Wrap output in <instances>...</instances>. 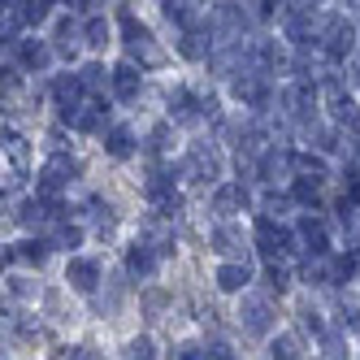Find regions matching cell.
Listing matches in <instances>:
<instances>
[{
	"mask_svg": "<svg viewBox=\"0 0 360 360\" xmlns=\"http://www.w3.org/2000/svg\"><path fill=\"white\" fill-rule=\"evenodd\" d=\"M79 174H83V165H79V161H70L65 152L48 157V161H44V169H39V195H57V191H61V187H70Z\"/></svg>",
	"mask_w": 360,
	"mask_h": 360,
	"instance_id": "6da1fadb",
	"label": "cell"
},
{
	"mask_svg": "<svg viewBox=\"0 0 360 360\" xmlns=\"http://www.w3.org/2000/svg\"><path fill=\"white\" fill-rule=\"evenodd\" d=\"M256 248H261L265 256H282V252L295 248V235L287 226H274L269 217H261V221H256Z\"/></svg>",
	"mask_w": 360,
	"mask_h": 360,
	"instance_id": "7a4b0ae2",
	"label": "cell"
},
{
	"mask_svg": "<svg viewBox=\"0 0 360 360\" xmlns=\"http://www.w3.org/2000/svg\"><path fill=\"white\" fill-rule=\"evenodd\" d=\"M321 48H326L330 61H343L352 48H356V31L347 27L343 18H330V22H326V39H321Z\"/></svg>",
	"mask_w": 360,
	"mask_h": 360,
	"instance_id": "3957f363",
	"label": "cell"
},
{
	"mask_svg": "<svg viewBox=\"0 0 360 360\" xmlns=\"http://www.w3.org/2000/svg\"><path fill=\"white\" fill-rule=\"evenodd\" d=\"M79 96H83V79H79V74H65V79L53 83V100H57V109H61V122L74 117V109H79Z\"/></svg>",
	"mask_w": 360,
	"mask_h": 360,
	"instance_id": "277c9868",
	"label": "cell"
},
{
	"mask_svg": "<svg viewBox=\"0 0 360 360\" xmlns=\"http://www.w3.org/2000/svg\"><path fill=\"white\" fill-rule=\"evenodd\" d=\"M65 282H70L79 295H91L96 282H100V265H96V261H83V256H74V261L65 265Z\"/></svg>",
	"mask_w": 360,
	"mask_h": 360,
	"instance_id": "5b68a950",
	"label": "cell"
},
{
	"mask_svg": "<svg viewBox=\"0 0 360 360\" xmlns=\"http://www.w3.org/2000/svg\"><path fill=\"white\" fill-rule=\"evenodd\" d=\"M248 187L243 183H226V187H217V195H213V209L221 213V217H235V213H243L248 209Z\"/></svg>",
	"mask_w": 360,
	"mask_h": 360,
	"instance_id": "8992f818",
	"label": "cell"
},
{
	"mask_svg": "<svg viewBox=\"0 0 360 360\" xmlns=\"http://www.w3.org/2000/svg\"><path fill=\"white\" fill-rule=\"evenodd\" d=\"M300 239H304V248L313 252V256H326L330 252V230H326V221L313 213V217H300Z\"/></svg>",
	"mask_w": 360,
	"mask_h": 360,
	"instance_id": "52a82bcc",
	"label": "cell"
},
{
	"mask_svg": "<svg viewBox=\"0 0 360 360\" xmlns=\"http://www.w3.org/2000/svg\"><path fill=\"white\" fill-rule=\"evenodd\" d=\"M187 169H191V178H200V183H209V178H217V174H221V157H217L213 148L195 143V148H191V161H187Z\"/></svg>",
	"mask_w": 360,
	"mask_h": 360,
	"instance_id": "ba28073f",
	"label": "cell"
},
{
	"mask_svg": "<svg viewBox=\"0 0 360 360\" xmlns=\"http://www.w3.org/2000/svg\"><path fill=\"white\" fill-rule=\"evenodd\" d=\"M243 330L248 334H269V326H274V308L265 304V300H243Z\"/></svg>",
	"mask_w": 360,
	"mask_h": 360,
	"instance_id": "9c48e42d",
	"label": "cell"
},
{
	"mask_svg": "<svg viewBox=\"0 0 360 360\" xmlns=\"http://www.w3.org/2000/svg\"><path fill=\"white\" fill-rule=\"evenodd\" d=\"M235 100H243V105H252V109H265L269 105V87L261 83V74H243V79H235Z\"/></svg>",
	"mask_w": 360,
	"mask_h": 360,
	"instance_id": "30bf717a",
	"label": "cell"
},
{
	"mask_svg": "<svg viewBox=\"0 0 360 360\" xmlns=\"http://www.w3.org/2000/svg\"><path fill=\"white\" fill-rule=\"evenodd\" d=\"M109 83H113V91H117V100H139V87H143V74L126 61V65H117L113 74H109Z\"/></svg>",
	"mask_w": 360,
	"mask_h": 360,
	"instance_id": "8fae6325",
	"label": "cell"
},
{
	"mask_svg": "<svg viewBox=\"0 0 360 360\" xmlns=\"http://www.w3.org/2000/svg\"><path fill=\"white\" fill-rule=\"evenodd\" d=\"M126 274L131 278H152L157 274V252H152V243H135L126 252Z\"/></svg>",
	"mask_w": 360,
	"mask_h": 360,
	"instance_id": "7c38bea8",
	"label": "cell"
},
{
	"mask_svg": "<svg viewBox=\"0 0 360 360\" xmlns=\"http://www.w3.org/2000/svg\"><path fill=\"white\" fill-rule=\"evenodd\" d=\"M0 148H5V157H9L13 174H18V178H27V169H31V148H27V139L9 131V135H5V143H0Z\"/></svg>",
	"mask_w": 360,
	"mask_h": 360,
	"instance_id": "4fadbf2b",
	"label": "cell"
},
{
	"mask_svg": "<svg viewBox=\"0 0 360 360\" xmlns=\"http://www.w3.org/2000/svg\"><path fill=\"white\" fill-rule=\"evenodd\" d=\"M105 152H109V157H117V161L135 157V131H131V126H113V131L105 135Z\"/></svg>",
	"mask_w": 360,
	"mask_h": 360,
	"instance_id": "5bb4252c",
	"label": "cell"
},
{
	"mask_svg": "<svg viewBox=\"0 0 360 360\" xmlns=\"http://www.w3.org/2000/svg\"><path fill=\"white\" fill-rule=\"evenodd\" d=\"M18 57L27 70H48V61H53V53H48L39 39H18Z\"/></svg>",
	"mask_w": 360,
	"mask_h": 360,
	"instance_id": "9a60e30c",
	"label": "cell"
},
{
	"mask_svg": "<svg viewBox=\"0 0 360 360\" xmlns=\"http://www.w3.org/2000/svg\"><path fill=\"white\" fill-rule=\"evenodd\" d=\"M248 282H252V269H248V265H235V261H230V265H221V269H217V287H221V291H230V295L243 291Z\"/></svg>",
	"mask_w": 360,
	"mask_h": 360,
	"instance_id": "2e32d148",
	"label": "cell"
},
{
	"mask_svg": "<svg viewBox=\"0 0 360 360\" xmlns=\"http://www.w3.org/2000/svg\"><path fill=\"white\" fill-rule=\"evenodd\" d=\"M13 256H18V261H27V265H44L48 261V243L44 239H27V243L13 248Z\"/></svg>",
	"mask_w": 360,
	"mask_h": 360,
	"instance_id": "e0dca14e",
	"label": "cell"
},
{
	"mask_svg": "<svg viewBox=\"0 0 360 360\" xmlns=\"http://www.w3.org/2000/svg\"><path fill=\"white\" fill-rule=\"evenodd\" d=\"M165 18L178 22V27H195V9H191V0H165Z\"/></svg>",
	"mask_w": 360,
	"mask_h": 360,
	"instance_id": "ac0fdd59",
	"label": "cell"
},
{
	"mask_svg": "<svg viewBox=\"0 0 360 360\" xmlns=\"http://www.w3.org/2000/svg\"><path fill=\"white\" fill-rule=\"evenodd\" d=\"M79 79H83V91H105V87H109V70L91 61V65H83Z\"/></svg>",
	"mask_w": 360,
	"mask_h": 360,
	"instance_id": "d6986e66",
	"label": "cell"
},
{
	"mask_svg": "<svg viewBox=\"0 0 360 360\" xmlns=\"http://www.w3.org/2000/svg\"><path fill=\"white\" fill-rule=\"evenodd\" d=\"M48 5H53V0H22V27H39V22L48 18Z\"/></svg>",
	"mask_w": 360,
	"mask_h": 360,
	"instance_id": "ffe728a7",
	"label": "cell"
},
{
	"mask_svg": "<svg viewBox=\"0 0 360 360\" xmlns=\"http://www.w3.org/2000/svg\"><path fill=\"white\" fill-rule=\"evenodd\" d=\"M178 53H183L187 61H200L204 53H209V44H204V35H195V31L187 27V35H183V39H178Z\"/></svg>",
	"mask_w": 360,
	"mask_h": 360,
	"instance_id": "44dd1931",
	"label": "cell"
},
{
	"mask_svg": "<svg viewBox=\"0 0 360 360\" xmlns=\"http://www.w3.org/2000/svg\"><path fill=\"white\" fill-rule=\"evenodd\" d=\"M317 183H321V178H295V187H291V195L300 200V204H308V209H317Z\"/></svg>",
	"mask_w": 360,
	"mask_h": 360,
	"instance_id": "7402d4cb",
	"label": "cell"
},
{
	"mask_svg": "<svg viewBox=\"0 0 360 360\" xmlns=\"http://www.w3.org/2000/svg\"><path fill=\"white\" fill-rule=\"evenodd\" d=\"M83 39H87L91 48H105V44H109V22H105V18H87Z\"/></svg>",
	"mask_w": 360,
	"mask_h": 360,
	"instance_id": "603a6c76",
	"label": "cell"
},
{
	"mask_svg": "<svg viewBox=\"0 0 360 360\" xmlns=\"http://www.w3.org/2000/svg\"><path fill=\"white\" fill-rule=\"evenodd\" d=\"M265 287L274 291V295H287V287H291V278H287V269H282V265H265Z\"/></svg>",
	"mask_w": 360,
	"mask_h": 360,
	"instance_id": "cb8c5ba5",
	"label": "cell"
},
{
	"mask_svg": "<svg viewBox=\"0 0 360 360\" xmlns=\"http://www.w3.org/2000/svg\"><path fill=\"white\" fill-rule=\"evenodd\" d=\"M22 91V74L13 65H0V96H18Z\"/></svg>",
	"mask_w": 360,
	"mask_h": 360,
	"instance_id": "d4e9b609",
	"label": "cell"
},
{
	"mask_svg": "<svg viewBox=\"0 0 360 360\" xmlns=\"http://www.w3.org/2000/svg\"><path fill=\"white\" fill-rule=\"evenodd\" d=\"M269 356H282V360H295V356H300V339H291V334H282V339H274Z\"/></svg>",
	"mask_w": 360,
	"mask_h": 360,
	"instance_id": "484cf974",
	"label": "cell"
},
{
	"mask_svg": "<svg viewBox=\"0 0 360 360\" xmlns=\"http://www.w3.org/2000/svg\"><path fill=\"white\" fill-rule=\"evenodd\" d=\"M209 243H213V252H221V256H230V252H235V235H230L226 226H217V230H213V235H209Z\"/></svg>",
	"mask_w": 360,
	"mask_h": 360,
	"instance_id": "4316f807",
	"label": "cell"
},
{
	"mask_svg": "<svg viewBox=\"0 0 360 360\" xmlns=\"http://www.w3.org/2000/svg\"><path fill=\"white\" fill-rule=\"evenodd\" d=\"M83 243V230L79 226H61L57 230V248H79Z\"/></svg>",
	"mask_w": 360,
	"mask_h": 360,
	"instance_id": "83f0119b",
	"label": "cell"
},
{
	"mask_svg": "<svg viewBox=\"0 0 360 360\" xmlns=\"http://www.w3.org/2000/svg\"><path fill=\"white\" fill-rule=\"evenodd\" d=\"M343 326H360V300L356 295H343Z\"/></svg>",
	"mask_w": 360,
	"mask_h": 360,
	"instance_id": "f1b7e54d",
	"label": "cell"
},
{
	"mask_svg": "<svg viewBox=\"0 0 360 360\" xmlns=\"http://www.w3.org/2000/svg\"><path fill=\"white\" fill-rule=\"evenodd\" d=\"M148 148H152V152H165V148H169V126H165V122L152 131V143H148Z\"/></svg>",
	"mask_w": 360,
	"mask_h": 360,
	"instance_id": "f546056e",
	"label": "cell"
},
{
	"mask_svg": "<svg viewBox=\"0 0 360 360\" xmlns=\"http://www.w3.org/2000/svg\"><path fill=\"white\" fill-rule=\"evenodd\" d=\"M126 356H157V352H152V339H131V347H126Z\"/></svg>",
	"mask_w": 360,
	"mask_h": 360,
	"instance_id": "4dcf8cb0",
	"label": "cell"
},
{
	"mask_svg": "<svg viewBox=\"0 0 360 360\" xmlns=\"http://www.w3.org/2000/svg\"><path fill=\"white\" fill-rule=\"evenodd\" d=\"M317 148L321 152H339V131H321L317 135Z\"/></svg>",
	"mask_w": 360,
	"mask_h": 360,
	"instance_id": "1f68e13d",
	"label": "cell"
},
{
	"mask_svg": "<svg viewBox=\"0 0 360 360\" xmlns=\"http://www.w3.org/2000/svg\"><path fill=\"white\" fill-rule=\"evenodd\" d=\"M282 209H287V195H265V213H282Z\"/></svg>",
	"mask_w": 360,
	"mask_h": 360,
	"instance_id": "d6a6232c",
	"label": "cell"
},
{
	"mask_svg": "<svg viewBox=\"0 0 360 360\" xmlns=\"http://www.w3.org/2000/svg\"><path fill=\"white\" fill-rule=\"evenodd\" d=\"M13 261H18V256H13V248H0V274H5Z\"/></svg>",
	"mask_w": 360,
	"mask_h": 360,
	"instance_id": "836d02e7",
	"label": "cell"
},
{
	"mask_svg": "<svg viewBox=\"0 0 360 360\" xmlns=\"http://www.w3.org/2000/svg\"><path fill=\"white\" fill-rule=\"evenodd\" d=\"M65 5H70V9H83V5H87V0H65Z\"/></svg>",
	"mask_w": 360,
	"mask_h": 360,
	"instance_id": "e575fe53",
	"label": "cell"
},
{
	"mask_svg": "<svg viewBox=\"0 0 360 360\" xmlns=\"http://www.w3.org/2000/svg\"><path fill=\"white\" fill-rule=\"evenodd\" d=\"M356 5H360V0H356Z\"/></svg>",
	"mask_w": 360,
	"mask_h": 360,
	"instance_id": "d590c367",
	"label": "cell"
}]
</instances>
